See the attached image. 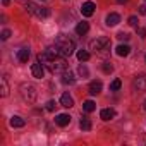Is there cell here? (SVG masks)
Masks as SVG:
<instances>
[{
    "mask_svg": "<svg viewBox=\"0 0 146 146\" xmlns=\"http://www.w3.org/2000/svg\"><path fill=\"white\" fill-rule=\"evenodd\" d=\"M9 2H11V0H2V4H4V5H5V7H7V5H9Z\"/></svg>",
    "mask_w": 146,
    "mask_h": 146,
    "instance_id": "cell-32",
    "label": "cell"
},
{
    "mask_svg": "<svg viewBox=\"0 0 146 146\" xmlns=\"http://www.w3.org/2000/svg\"><path fill=\"white\" fill-rule=\"evenodd\" d=\"M117 2H119V4H125V2H127V0H117Z\"/></svg>",
    "mask_w": 146,
    "mask_h": 146,
    "instance_id": "cell-33",
    "label": "cell"
},
{
    "mask_svg": "<svg viewBox=\"0 0 146 146\" xmlns=\"http://www.w3.org/2000/svg\"><path fill=\"white\" fill-rule=\"evenodd\" d=\"M95 108H96V105H95V102H91V100H86V102L83 103V110H84L86 113L95 112Z\"/></svg>",
    "mask_w": 146,
    "mask_h": 146,
    "instance_id": "cell-19",
    "label": "cell"
},
{
    "mask_svg": "<svg viewBox=\"0 0 146 146\" xmlns=\"http://www.w3.org/2000/svg\"><path fill=\"white\" fill-rule=\"evenodd\" d=\"M137 23H139V21H137L136 16H131V17H129V24H131L132 28H137Z\"/></svg>",
    "mask_w": 146,
    "mask_h": 146,
    "instance_id": "cell-26",
    "label": "cell"
},
{
    "mask_svg": "<svg viewBox=\"0 0 146 146\" xmlns=\"http://www.w3.org/2000/svg\"><path fill=\"white\" fill-rule=\"evenodd\" d=\"M132 86H134V90L136 91H146V74H141V76H137V78H134V81H132Z\"/></svg>",
    "mask_w": 146,
    "mask_h": 146,
    "instance_id": "cell-7",
    "label": "cell"
},
{
    "mask_svg": "<svg viewBox=\"0 0 146 146\" xmlns=\"http://www.w3.org/2000/svg\"><path fill=\"white\" fill-rule=\"evenodd\" d=\"M11 125H12V127H24V125H26V120H24L23 117H19V115H14V117L11 119Z\"/></svg>",
    "mask_w": 146,
    "mask_h": 146,
    "instance_id": "cell-17",
    "label": "cell"
},
{
    "mask_svg": "<svg viewBox=\"0 0 146 146\" xmlns=\"http://www.w3.org/2000/svg\"><path fill=\"white\" fill-rule=\"evenodd\" d=\"M9 38H11V31H9V29H4V31H2V40L5 41V40H9Z\"/></svg>",
    "mask_w": 146,
    "mask_h": 146,
    "instance_id": "cell-28",
    "label": "cell"
},
{
    "mask_svg": "<svg viewBox=\"0 0 146 146\" xmlns=\"http://www.w3.org/2000/svg\"><path fill=\"white\" fill-rule=\"evenodd\" d=\"M78 72H79L81 78H88V76H90V70H88V67H86L84 64H81V65L78 67Z\"/></svg>",
    "mask_w": 146,
    "mask_h": 146,
    "instance_id": "cell-22",
    "label": "cell"
},
{
    "mask_svg": "<svg viewBox=\"0 0 146 146\" xmlns=\"http://www.w3.org/2000/svg\"><path fill=\"white\" fill-rule=\"evenodd\" d=\"M88 31H90V24H88V23H79V24L76 26V33H78L79 36L86 35Z\"/></svg>",
    "mask_w": 146,
    "mask_h": 146,
    "instance_id": "cell-18",
    "label": "cell"
},
{
    "mask_svg": "<svg viewBox=\"0 0 146 146\" xmlns=\"http://www.w3.org/2000/svg\"><path fill=\"white\" fill-rule=\"evenodd\" d=\"M79 127H81L83 131H91L93 125H91V120H90L88 117H83V119L79 120Z\"/></svg>",
    "mask_w": 146,
    "mask_h": 146,
    "instance_id": "cell-20",
    "label": "cell"
},
{
    "mask_svg": "<svg viewBox=\"0 0 146 146\" xmlns=\"http://www.w3.org/2000/svg\"><path fill=\"white\" fill-rule=\"evenodd\" d=\"M60 103H62V107H65V108L74 107V100H72V96H70L69 93H64V95L60 96Z\"/></svg>",
    "mask_w": 146,
    "mask_h": 146,
    "instance_id": "cell-12",
    "label": "cell"
},
{
    "mask_svg": "<svg viewBox=\"0 0 146 146\" xmlns=\"http://www.w3.org/2000/svg\"><path fill=\"white\" fill-rule=\"evenodd\" d=\"M24 9L31 14V16H35V17H40V19H46L48 16H50V9L48 7H41V5H36L35 2H26L24 4Z\"/></svg>",
    "mask_w": 146,
    "mask_h": 146,
    "instance_id": "cell-4",
    "label": "cell"
},
{
    "mask_svg": "<svg viewBox=\"0 0 146 146\" xmlns=\"http://www.w3.org/2000/svg\"><path fill=\"white\" fill-rule=\"evenodd\" d=\"M29 55H31L29 48H21V50L17 52V58H19V62H28Z\"/></svg>",
    "mask_w": 146,
    "mask_h": 146,
    "instance_id": "cell-16",
    "label": "cell"
},
{
    "mask_svg": "<svg viewBox=\"0 0 146 146\" xmlns=\"http://www.w3.org/2000/svg\"><path fill=\"white\" fill-rule=\"evenodd\" d=\"M139 14H141V16H146V5H141V7H139Z\"/></svg>",
    "mask_w": 146,
    "mask_h": 146,
    "instance_id": "cell-31",
    "label": "cell"
},
{
    "mask_svg": "<svg viewBox=\"0 0 146 146\" xmlns=\"http://www.w3.org/2000/svg\"><path fill=\"white\" fill-rule=\"evenodd\" d=\"M55 124L60 125V127L69 125V124H70V115H67V113H58V115L55 117Z\"/></svg>",
    "mask_w": 146,
    "mask_h": 146,
    "instance_id": "cell-10",
    "label": "cell"
},
{
    "mask_svg": "<svg viewBox=\"0 0 146 146\" xmlns=\"http://www.w3.org/2000/svg\"><path fill=\"white\" fill-rule=\"evenodd\" d=\"M7 95H9V84H7V79L2 78V96L5 98Z\"/></svg>",
    "mask_w": 146,
    "mask_h": 146,
    "instance_id": "cell-24",
    "label": "cell"
},
{
    "mask_svg": "<svg viewBox=\"0 0 146 146\" xmlns=\"http://www.w3.org/2000/svg\"><path fill=\"white\" fill-rule=\"evenodd\" d=\"M55 46L58 48V53H60V57H64V58L70 57L72 53H74V50H76V43L72 41L69 36H65V35H58V36H57Z\"/></svg>",
    "mask_w": 146,
    "mask_h": 146,
    "instance_id": "cell-2",
    "label": "cell"
},
{
    "mask_svg": "<svg viewBox=\"0 0 146 146\" xmlns=\"http://www.w3.org/2000/svg\"><path fill=\"white\" fill-rule=\"evenodd\" d=\"M60 81H62V84H65V86H67V84H69V86H72V84L76 83V78H74V74H72L70 70H67V69H65V70L62 72Z\"/></svg>",
    "mask_w": 146,
    "mask_h": 146,
    "instance_id": "cell-8",
    "label": "cell"
},
{
    "mask_svg": "<svg viewBox=\"0 0 146 146\" xmlns=\"http://www.w3.org/2000/svg\"><path fill=\"white\" fill-rule=\"evenodd\" d=\"M95 11H96V5H95V2H91V0H88V2H84L81 5V14L84 17H91L95 14Z\"/></svg>",
    "mask_w": 146,
    "mask_h": 146,
    "instance_id": "cell-6",
    "label": "cell"
},
{
    "mask_svg": "<svg viewBox=\"0 0 146 146\" xmlns=\"http://www.w3.org/2000/svg\"><path fill=\"white\" fill-rule=\"evenodd\" d=\"M78 58H79V62H88V60H90V52L79 50V52H78Z\"/></svg>",
    "mask_w": 146,
    "mask_h": 146,
    "instance_id": "cell-21",
    "label": "cell"
},
{
    "mask_svg": "<svg viewBox=\"0 0 146 146\" xmlns=\"http://www.w3.org/2000/svg\"><path fill=\"white\" fill-rule=\"evenodd\" d=\"M19 90H21V96H23L26 102H29V103H33V102L36 100V96H38V91H36V88H35L31 83H23Z\"/></svg>",
    "mask_w": 146,
    "mask_h": 146,
    "instance_id": "cell-5",
    "label": "cell"
},
{
    "mask_svg": "<svg viewBox=\"0 0 146 146\" xmlns=\"http://www.w3.org/2000/svg\"><path fill=\"white\" fill-rule=\"evenodd\" d=\"M113 117H115V110L113 108H103L100 112V119L102 120H112Z\"/></svg>",
    "mask_w": 146,
    "mask_h": 146,
    "instance_id": "cell-14",
    "label": "cell"
},
{
    "mask_svg": "<svg viewBox=\"0 0 146 146\" xmlns=\"http://www.w3.org/2000/svg\"><path fill=\"white\" fill-rule=\"evenodd\" d=\"M115 52H117L119 57H127V55L131 53V46H129V45H119V46L115 48Z\"/></svg>",
    "mask_w": 146,
    "mask_h": 146,
    "instance_id": "cell-15",
    "label": "cell"
},
{
    "mask_svg": "<svg viewBox=\"0 0 146 146\" xmlns=\"http://www.w3.org/2000/svg\"><path fill=\"white\" fill-rule=\"evenodd\" d=\"M102 88H103V84H102V81H93L91 84H90V95H100L102 93Z\"/></svg>",
    "mask_w": 146,
    "mask_h": 146,
    "instance_id": "cell-13",
    "label": "cell"
},
{
    "mask_svg": "<svg viewBox=\"0 0 146 146\" xmlns=\"http://www.w3.org/2000/svg\"><path fill=\"white\" fill-rule=\"evenodd\" d=\"M137 29V35L141 36V38H146V29L144 28H136Z\"/></svg>",
    "mask_w": 146,
    "mask_h": 146,
    "instance_id": "cell-30",
    "label": "cell"
},
{
    "mask_svg": "<svg viewBox=\"0 0 146 146\" xmlns=\"http://www.w3.org/2000/svg\"><path fill=\"white\" fill-rule=\"evenodd\" d=\"M119 23H120V16L115 14V12H112V14H108V16L105 17V24H107V26H117Z\"/></svg>",
    "mask_w": 146,
    "mask_h": 146,
    "instance_id": "cell-11",
    "label": "cell"
},
{
    "mask_svg": "<svg viewBox=\"0 0 146 146\" xmlns=\"http://www.w3.org/2000/svg\"><path fill=\"white\" fill-rule=\"evenodd\" d=\"M102 69H103L105 74H110V72L113 70V65H112L110 62H103V64H102Z\"/></svg>",
    "mask_w": 146,
    "mask_h": 146,
    "instance_id": "cell-25",
    "label": "cell"
},
{
    "mask_svg": "<svg viewBox=\"0 0 146 146\" xmlns=\"http://www.w3.org/2000/svg\"><path fill=\"white\" fill-rule=\"evenodd\" d=\"M90 50H93L96 55L107 57L110 53V40L107 36H96L95 40L90 41Z\"/></svg>",
    "mask_w": 146,
    "mask_h": 146,
    "instance_id": "cell-3",
    "label": "cell"
},
{
    "mask_svg": "<svg viewBox=\"0 0 146 146\" xmlns=\"http://www.w3.org/2000/svg\"><path fill=\"white\" fill-rule=\"evenodd\" d=\"M120 86H122L120 79H113V81L110 83V91H119V90H120Z\"/></svg>",
    "mask_w": 146,
    "mask_h": 146,
    "instance_id": "cell-23",
    "label": "cell"
},
{
    "mask_svg": "<svg viewBox=\"0 0 146 146\" xmlns=\"http://www.w3.org/2000/svg\"><path fill=\"white\" fill-rule=\"evenodd\" d=\"M117 38H119V40L127 41V40H129V35H127V33H119V35H117Z\"/></svg>",
    "mask_w": 146,
    "mask_h": 146,
    "instance_id": "cell-29",
    "label": "cell"
},
{
    "mask_svg": "<svg viewBox=\"0 0 146 146\" xmlns=\"http://www.w3.org/2000/svg\"><path fill=\"white\" fill-rule=\"evenodd\" d=\"M38 62H41L52 74H62V72L67 69V64H65L64 57H48L45 52L38 53Z\"/></svg>",
    "mask_w": 146,
    "mask_h": 146,
    "instance_id": "cell-1",
    "label": "cell"
},
{
    "mask_svg": "<svg viewBox=\"0 0 146 146\" xmlns=\"http://www.w3.org/2000/svg\"><path fill=\"white\" fill-rule=\"evenodd\" d=\"M31 72H33V76H35V78L41 79V78L45 76V69H43V64H41V62H36V64H33V65H31Z\"/></svg>",
    "mask_w": 146,
    "mask_h": 146,
    "instance_id": "cell-9",
    "label": "cell"
},
{
    "mask_svg": "<svg viewBox=\"0 0 146 146\" xmlns=\"http://www.w3.org/2000/svg\"><path fill=\"white\" fill-rule=\"evenodd\" d=\"M144 110H146V102H144Z\"/></svg>",
    "mask_w": 146,
    "mask_h": 146,
    "instance_id": "cell-34",
    "label": "cell"
},
{
    "mask_svg": "<svg viewBox=\"0 0 146 146\" xmlns=\"http://www.w3.org/2000/svg\"><path fill=\"white\" fill-rule=\"evenodd\" d=\"M55 107H57V105H55V102H53V100H50V102L46 103V107H45V108H46L48 112H53V110H55Z\"/></svg>",
    "mask_w": 146,
    "mask_h": 146,
    "instance_id": "cell-27",
    "label": "cell"
}]
</instances>
